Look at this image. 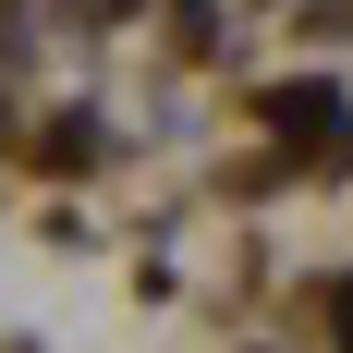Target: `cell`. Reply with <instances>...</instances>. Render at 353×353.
Here are the masks:
<instances>
[{"label": "cell", "instance_id": "obj_1", "mask_svg": "<svg viewBox=\"0 0 353 353\" xmlns=\"http://www.w3.org/2000/svg\"><path fill=\"white\" fill-rule=\"evenodd\" d=\"M268 110H281L292 134H329V146H353V122H341V98H329V85H281Z\"/></svg>", "mask_w": 353, "mask_h": 353}, {"label": "cell", "instance_id": "obj_2", "mask_svg": "<svg viewBox=\"0 0 353 353\" xmlns=\"http://www.w3.org/2000/svg\"><path fill=\"white\" fill-rule=\"evenodd\" d=\"M341 353H353V281H341Z\"/></svg>", "mask_w": 353, "mask_h": 353}]
</instances>
